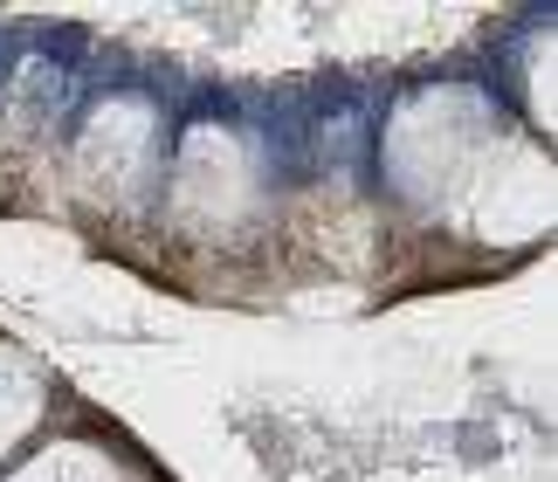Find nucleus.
Wrapping results in <instances>:
<instances>
[{"mask_svg": "<svg viewBox=\"0 0 558 482\" xmlns=\"http://www.w3.org/2000/svg\"><path fill=\"white\" fill-rule=\"evenodd\" d=\"M0 482H159L138 448L111 442V434H49L21 462H8Z\"/></svg>", "mask_w": 558, "mask_h": 482, "instance_id": "nucleus-3", "label": "nucleus"}, {"mask_svg": "<svg viewBox=\"0 0 558 482\" xmlns=\"http://www.w3.org/2000/svg\"><path fill=\"white\" fill-rule=\"evenodd\" d=\"M56 372L41 365L28 345H14V338H0V469L21 462L28 455V442L41 427H49V413H56Z\"/></svg>", "mask_w": 558, "mask_h": 482, "instance_id": "nucleus-4", "label": "nucleus"}, {"mask_svg": "<svg viewBox=\"0 0 558 482\" xmlns=\"http://www.w3.org/2000/svg\"><path fill=\"white\" fill-rule=\"evenodd\" d=\"M173 201L201 228H228L234 214L255 201V159H248V145L234 138V131H221V124L186 131L180 166H173Z\"/></svg>", "mask_w": 558, "mask_h": 482, "instance_id": "nucleus-2", "label": "nucleus"}, {"mask_svg": "<svg viewBox=\"0 0 558 482\" xmlns=\"http://www.w3.org/2000/svg\"><path fill=\"white\" fill-rule=\"evenodd\" d=\"M386 186L414 214L476 241L551 234V152L469 83H427L386 118Z\"/></svg>", "mask_w": 558, "mask_h": 482, "instance_id": "nucleus-1", "label": "nucleus"}]
</instances>
